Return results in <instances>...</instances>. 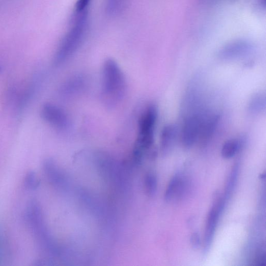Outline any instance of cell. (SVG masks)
Here are the masks:
<instances>
[{
  "label": "cell",
  "instance_id": "obj_1",
  "mask_svg": "<svg viewBox=\"0 0 266 266\" xmlns=\"http://www.w3.org/2000/svg\"><path fill=\"white\" fill-rule=\"evenodd\" d=\"M158 118V110L154 105H149L140 116L136 143L131 159L133 163L139 164L144 155L153 146Z\"/></svg>",
  "mask_w": 266,
  "mask_h": 266
},
{
  "label": "cell",
  "instance_id": "obj_2",
  "mask_svg": "<svg viewBox=\"0 0 266 266\" xmlns=\"http://www.w3.org/2000/svg\"><path fill=\"white\" fill-rule=\"evenodd\" d=\"M102 94L106 102L114 105L124 97L126 87L125 75L120 65L109 58L103 63L102 72Z\"/></svg>",
  "mask_w": 266,
  "mask_h": 266
},
{
  "label": "cell",
  "instance_id": "obj_3",
  "mask_svg": "<svg viewBox=\"0 0 266 266\" xmlns=\"http://www.w3.org/2000/svg\"><path fill=\"white\" fill-rule=\"evenodd\" d=\"M75 22L60 42L55 54L53 63L58 66L70 58L79 48L83 39L87 26L86 12L76 13Z\"/></svg>",
  "mask_w": 266,
  "mask_h": 266
},
{
  "label": "cell",
  "instance_id": "obj_4",
  "mask_svg": "<svg viewBox=\"0 0 266 266\" xmlns=\"http://www.w3.org/2000/svg\"><path fill=\"white\" fill-rule=\"evenodd\" d=\"M25 218L35 237L42 244H48L41 208L36 200H32L28 203L26 209Z\"/></svg>",
  "mask_w": 266,
  "mask_h": 266
},
{
  "label": "cell",
  "instance_id": "obj_5",
  "mask_svg": "<svg viewBox=\"0 0 266 266\" xmlns=\"http://www.w3.org/2000/svg\"><path fill=\"white\" fill-rule=\"evenodd\" d=\"M207 112L197 111L187 116L183 126L182 143L187 148H191L198 140L203 120Z\"/></svg>",
  "mask_w": 266,
  "mask_h": 266
},
{
  "label": "cell",
  "instance_id": "obj_6",
  "mask_svg": "<svg viewBox=\"0 0 266 266\" xmlns=\"http://www.w3.org/2000/svg\"><path fill=\"white\" fill-rule=\"evenodd\" d=\"M40 114L45 122L57 129L63 130L70 126V121L68 114L55 104L45 103L43 105Z\"/></svg>",
  "mask_w": 266,
  "mask_h": 266
},
{
  "label": "cell",
  "instance_id": "obj_7",
  "mask_svg": "<svg viewBox=\"0 0 266 266\" xmlns=\"http://www.w3.org/2000/svg\"><path fill=\"white\" fill-rule=\"evenodd\" d=\"M252 45L244 41H237L225 45L220 52L219 56L225 60L243 57L252 51Z\"/></svg>",
  "mask_w": 266,
  "mask_h": 266
},
{
  "label": "cell",
  "instance_id": "obj_8",
  "mask_svg": "<svg viewBox=\"0 0 266 266\" xmlns=\"http://www.w3.org/2000/svg\"><path fill=\"white\" fill-rule=\"evenodd\" d=\"M224 204V200L220 201L213 206L209 213L207 221L205 231V252H208L211 246L216 227L217 226L220 214L223 211Z\"/></svg>",
  "mask_w": 266,
  "mask_h": 266
},
{
  "label": "cell",
  "instance_id": "obj_9",
  "mask_svg": "<svg viewBox=\"0 0 266 266\" xmlns=\"http://www.w3.org/2000/svg\"><path fill=\"white\" fill-rule=\"evenodd\" d=\"M185 181L179 174H175L170 180L166 188L164 198L166 202H171L181 195L185 190Z\"/></svg>",
  "mask_w": 266,
  "mask_h": 266
},
{
  "label": "cell",
  "instance_id": "obj_10",
  "mask_svg": "<svg viewBox=\"0 0 266 266\" xmlns=\"http://www.w3.org/2000/svg\"><path fill=\"white\" fill-rule=\"evenodd\" d=\"M177 127L173 124L164 126L161 135V149L163 153L168 152L172 148L177 136Z\"/></svg>",
  "mask_w": 266,
  "mask_h": 266
},
{
  "label": "cell",
  "instance_id": "obj_11",
  "mask_svg": "<svg viewBox=\"0 0 266 266\" xmlns=\"http://www.w3.org/2000/svg\"><path fill=\"white\" fill-rule=\"evenodd\" d=\"M242 142L238 139H232L226 141L222 146V156L228 159L235 156L240 151Z\"/></svg>",
  "mask_w": 266,
  "mask_h": 266
},
{
  "label": "cell",
  "instance_id": "obj_12",
  "mask_svg": "<svg viewBox=\"0 0 266 266\" xmlns=\"http://www.w3.org/2000/svg\"><path fill=\"white\" fill-rule=\"evenodd\" d=\"M266 97L264 93H259L254 95L249 101L247 109L252 114H257L265 108Z\"/></svg>",
  "mask_w": 266,
  "mask_h": 266
},
{
  "label": "cell",
  "instance_id": "obj_13",
  "mask_svg": "<svg viewBox=\"0 0 266 266\" xmlns=\"http://www.w3.org/2000/svg\"><path fill=\"white\" fill-rule=\"evenodd\" d=\"M85 79L81 76H77L66 82L62 89L63 94L72 95L78 93L85 86Z\"/></svg>",
  "mask_w": 266,
  "mask_h": 266
},
{
  "label": "cell",
  "instance_id": "obj_14",
  "mask_svg": "<svg viewBox=\"0 0 266 266\" xmlns=\"http://www.w3.org/2000/svg\"><path fill=\"white\" fill-rule=\"evenodd\" d=\"M239 172V164L237 163L234 165V167L232 168L229 177L228 179L225 191V197L224 199L225 202L227 201L228 197L230 196L232 191L234 190V189L236 186Z\"/></svg>",
  "mask_w": 266,
  "mask_h": 266
},
{
  "label": "cell",
  "instance_id": "obj_15",
  "mask_svg": "<svg viewBox=\"0 0 266 266\" xmlns=\"http://www.w3.org/2000/svg\"><path fill=\"white\" fill-rule=\"evenodd\" d=\"M144 186L147 194L149 196L155 194L158 186V180L156 174L153 172H148L145 177Z\"/></svg>",
  "mask_w": 266,
  "mask_h": 266
},
{
  "label": "cell",
  "instance_id": "obj_16",
  "mask_svg": "<svg viewBox=\"0 0 266 266\" xmlns=\"http://www.w3.org/2000/svg\"><path fill=\"white\" fill-rule=\"evenodd\" d=\"M25 184L26 187L30 190H34L39 187L40 181L35 172L30 171L26 174Z\"/></svg>",
  "mask_w": 266,
  "mask_h": 266
},
{
  "label": "cell",
  "instance_id": "obj_17",
  "mask_svg": "<svg viewBox=\"0 0 266 266\" xmlns=\"http://www.w3.org/2000/svg\"><path fill=\"white\" fill-rule=\"evenodd\" d=\"M126 0H108V9L111 14L120 12L124 8Z\"/></svg>",
  "mask_w": 266,
  "mask_h": 266
},
{
  "label": "cell",
  "instance_id": "obj_18",
  "mask_svg": "<svg viewBox=\"0 0 266 266\" xmlns=\"http://www.w3.org/2000/svg\"><path fill=\"white\" fill-rule=\"evenodd\" d=\"M90 1L91 0H78L76 5V13H81L86 12Z\"/></svg>",
  "mask_w": 266,
  "mask_h": 266
},
{
  "label": "cell",
  "instance_id": "obj_19",
  "mask_svg": "<svg viewBox=\"0 0 266 266\" xmlns=\"http://www.w3.org/2000/svg\"><path fill=\"white\" fill-rule=\"evenodd\" d=\"M255 262L257 265H263L265 263V255L264 251L259 252L255 259Z\"/></svg>",
  "mask_w": 266,
  "mask_h": 266
},
{
  "label": "cell",
  "instance_id": "obj_20",
  "mask_svg": "<svg viewBox=\"0 0 266 266\" xmlns=\"http://www.w3.org/2000/svg\"><path fill=\"white\" fill-rule=\"evenodd\" d=\"M5 240L3 234L1 229H0V261H1L5 255Z\"/></svg>",
  "mask_w": 266,
  "mask_h": 266
},
{
  "label": "cell",
  "instance_id": "obj_21",
  "mask_svg": "<svg viewBox=\"0 0 266 266\" xmlns=\"http://www.w3.org/2000/svg\"><path fill=\"white\" fill-rule=\"evenodd\" d=\"M192 237V242L194 243V244L195 245H197V244L198 243V236L197 235L194 234Z\"/></svg>",
  "mask_w": 266,
  "mask_h": 266
},
{
  "label": "cell",
  "instance_id": "obj_22",
  "mask_svg": "<svg viewBox=\"0 0 266 266\" xmlns=\"http://www.w3.org/2000/svg\"><path fill=\"white\" fill-rule=\"evenodd\" d=\"M259 3L262 7H265V0H259Z\"/></svg>",
  "mask_w": 266,
  "mask_h": 266
},
{
  "label": "cell",
  "instance_id": "obj_23",
  "mask_svg": "<svg viewBox=\"0 0 266 266\" xmlns=\"http://www.w3.org/2000/svg\"><path fill=\"white\" fill-rule=\"evenodd\" d=\"M207 1H210V0H207Z\"/></svg>",
  "mask_w": 266,
  "mask_h": 266
}]
</instances>
